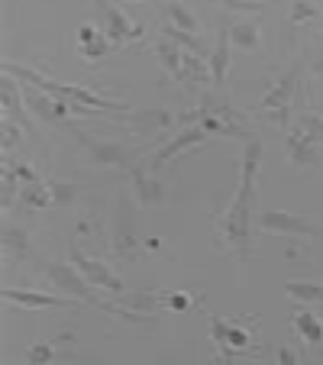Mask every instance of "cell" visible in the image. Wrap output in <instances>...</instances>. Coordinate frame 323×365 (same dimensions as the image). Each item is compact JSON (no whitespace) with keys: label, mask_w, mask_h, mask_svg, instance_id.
Segmentation results:
<instances>
[{"label":"cell","mask_w":323,"mask_h":365,"mask_svg":"<svg viewBox=\"0 0 323 365\" xmlns=\"http://www.w3.org/2000/svg\"><path fill=\"white\" fill-rule=\"evenodd\" d=\"M103 36H107L113 46H123V42L139 39V36H143V29H139L136 23H133L130 16L123 14V10L111 4V10L103 14Z\"/></svg>","instance_id":"cell-14"},{"label":"cell","mask_w":323,"mask_h":365,"mask_svg":"<svg viewBox=\"0 0 323 365\" xmlns=\"http://www.w3.org/2000/svg\"><path fill=\"white\" fill-rule=\"evenodd\" d=\"M46 94L52 97H65V101H78L84 107H94L97 113H130V103L123 101H111V97L97 94V91H88V88H78V84H58V81H46Z\"/></svg>","instance_id":"cell-7"},{"label":"cell","mask_w":323,"mask_h":365,"mask_svg":"<svg viewBox=\"0 0 323 365\" xmlns=\"http://www.w3.org/2000/svg\"><path fill=\"white\" fill-rule=\"evenodd\" d=\"M207 139H210V133H207L200 123L185 126V130L175 133V136L168 139L165 145H158V149L152 152V159H149V172H152V175H158L162 168L168 165V159H178V155H185L188 149H194V145H204Z\"/></svg>","instance_id":"cell-6"},{"label":"cell","mask_w":323,"mask_h":365,"mask_svg":"<svg viewBox=\"0 0 323 365\" xmlns=\"http://www.w3.org/2000/svg\"><path fill=\"white\" fill-rule=\"evenodd\" d=\"M75 39H78V46H88V42L101 39V29H97L94 23H81V26H78V33H75Z\"/></svg>","instance_id":"cell-35"},{"label":"cell","mask_w":323,"mask_h":365,"mask_svg":"<svg viewBox=\"0 0 323 365\" xmlns=\"http://www.w3.org/2000/svg\"><path fill=\"white\" fill-rule=\"evenodd\" d=\"M71 133H75V139L84 145V152H88V159L94 162V165L120 168V172H133V168L139 165V155H143L139 149H126V145H120V143L91 139L88 133H81V130H71Z\"/></svg>","instance_id":"cell-4"},{"label":"cell","mask_w":323,"mask_h":365,"mask_svg":"<svg viewBox=\"0 0 323 365\" xmlns=\"http://www.w3.org/2000/svg\"><path fill=\"white\" fill-rule=\"evenodd\" d=\"M301 78H304V65L301 62L291 65V68L265 91V97L255 103L252 110L255 113H272V117H275V123L288 130V107H291V101H294L297 88H301Z\"/></svg>","instance_id":"cell-3"},{"label":"cell","mask_w":323,"mask_h":365,"mask_svg":"<svg viewBox=\"0 0 323 365\" xmlns=\"http://www.w3.org/2000/svg\"><path fill=\"white\" fill-rule=\"evenodd\" d=\"M4 168H7V172H14V178L20 181V185H36V181H42L39 175H36V172H33V168H29V165H23V162L4 159Z\"/></svg>","instance_id":"cell-31"},{"label":"cell","mask_w":323,"mask_h":365,"mask_svg":"<svg viewBox=\"0 0 323 365\" xmlns=\"http://www.w3.org/2000/svg\"><path fill=\"white\" fill-rule=\"evenodd\" d=\"M68 252H71V262L78 265V272H81V275L88 278L94 288H103V291H111V294H120V291H126V288H123V278H120L113 269H107L101 259L88 255L81 246H78V242H71Z\"/></svg>","instance_id":"cell-8"},{"label":"cell","mask_w":323,"mask_h":365,"mask_svg":"<svg viewBox=\"0 0 323 365\" xmlns=\"http://www.w3.org/2000/svg\"><path fill=\"white\" fill-rule=\"evenodd\" d=\"M165 307L168 310H188L191 307V297L185 291H175V294H165Z\"/></svg>","instance_id":"cell-36"},{"label":"cell","mask_w":323,"mask_h":365,"mask_svg":"<svg viewBox=\"0 0 323 365\" xmlns=\"http://www.w3.org/2000/svg\"><path fill=\"white\" fill-rule=\"evenodd\" d=\"M291 327L301 336V343H310V346L323 343V320L317 314H310V310H294L291 314Z\"/></svg>","instance_id":"cell-19"},{"label":"cell","mask_w":323,"mask_h":365,"mask_svg":"<svg viewBox=\"0 0 323 365\" xmlns=\"http://www.w3.org/2000/svg\"><path fill=\"white\" fill-rule=\"evenodd\" d=\"M275 356H278V362H297V352L284 349V346H282V349H278V352H275Z\"/></svg>","instance_id":"cell-39"},{"label":"cell","mask_w":323,"mask_h":365,"mask_svg":"<svg viewBox=\"0 0 323 365\" xmlns=\"http://www.w3.org/2000/svg\"><path fill=\"white\" fill-rule=\"evenodd\" d=\"M120 4H133V0H120Z\"/></svg>","instance_id":"cell-40"},{"label":"cell","mask_w":323,"mask_h":365,"mask_svg":"<svg viewBox=\"0 0 323 365\" xmlns=\"http://www.w3.org/2000/svg\"><path fill=\"white\" fill-rule=\"evenodd\" d=\"M130 181H133V191H136V200L139 204H162L165 200V185L149 172V165H136L130 172Z\"/></svg>","instance_id":"cell-15"},{"label":"cell","mask_w":323,"mask_h":365,"mask_svg":"<svg viewBox=\"0 0 323 365\" xmlns=\"http://www.w3.org/2000/svg\"><path fill=\"white\" fill-rule=\"evenodd\" d=\"M233 42H230V26H220L217 33V42H213V52L207 56L210 62V78H213V88H227V78H230V62H233Z\"/></svg>","instance_id":"cell-12"},{"label":"cell","mask_w":323,"mask_h":365,"mask_svg":"<svg viewBox=\"0 0 323 365\" xmlns=\"http://www.w3.org/2000/svg\"><path fill=\"white\" fill-rule=\"evenodd\" d=\"M310 71H314V75H323V52L310 56Z\"/></svg>","instance_id":"cell-37"},{"label":"cell","mask_w":323,"mask_h":365,"mask_svg":"<svg viewBox=\"0 0 323 365\" xmlns=\"http://www.w3.org/2000/svg\"><path fill=\"white\" fill-rule=\"evenodd\" d=\"M78 52H81V58H84V62H101L103 56H111V52H113V42L101 33V39L88 42V46H78Z\"/></svg>","instance_id":"cell-29"},{"label":"cell","mask_w":323,"mask_h":365,"mask_svg":"<svg viewBox=\"0 0 323 365\" xmlns=\"http://www.w3.org/2000/svg\"><path fill=\"white\" fill-rule=\"evenodd\" d=\"M4 294V301L7 304H16V307H23V310H46V307H71V304H81V301H75V297H68V294H42V291H16V288H4L0 291Z\"/></svg>","instance_id":"cell-11"},{"label":"cell","mask_w":323,"mask_h":365,"mask_svg":"<svg viewBox=\"0 0 323 365\" xmlns=\"http://www.w3.org/2000/svg\"><path fill=\"white\" fill-rule=\"evenodd\" d=\"M262 139H246L242 149V162H240V185H236L230 204L223 207V214L217 217V233L223 236L227 249L249 262L255 252L252 246V207H255V187H259V172H262Z\"/></svg>","instance_id":"cell-1"},{"label":"cell","mask_w":323,"mask_h":365,"mask_svg":"<svg viewBox=\"0 0 323 365\" xmlns=\"http://www.w3.org/2000/svg\"><path fill=\"white\" fill-rule=\"evenodd\" d=\"M126 126L136 136H155L175 126V113L168 107H145V110H130L126 113Z\"/></svg>","instance_id":"cell-10"},{"label":"cell","mask_w":323,"mask_h":365,"mask_svg":"<svg viewBox=\"0 0 323 365\" xmlns=\"http://www.w3.org/2000/svg\"><path fill=\"white\" fill-rule=\"evenodd\" d=\"M317 14H320V10H317L314 0H294L288 10V26L297 29V26H304V23H314Z\"/></svg>","instance_id":"cell-26"},{"label":"cell","mask_w":323,"mask_h":365,"mask_svg":"<svg viewBox=\"0 0 323 365\" xmlns=\"http://www.w3.org/2000/svg\"><path fill=\"white\" fill-rule=\"evenodd\" d=\"M162 36L172 39V42H178L185 52H194V56L200 52V56H204V42L198 39V33H188V29H178L175 23H165V26H162Z\"/></svg>","instance_id":"cell-24"},{"label":"cell","mask_w":323,"mask_h":365,"mask_svg":"<svg viewBox=\"0 0 323 365\" xmlns=\"http://www.w3.org/2000/svg\"><path fill=\"white\" fill-rule=\"evenodd\" d=\"M230 42H233V48L252 52V48H259V42H262V29L255 26V23H249V20L230 23Z\"/></svg>","instance_id":"cell-21"},{"label":"cell","mask_w":323,"mask_h":365,"mask_svg":"<svg viewBox=\"0 0 323 365\" xmlns=\"http://www.w3.org/2000/svg\"><path fill=\"white\" fill-rule=\"evenodd\" d=\"M297 133H304V136H310L314 143L323 145V113L304 110L301 117H297Z\"/></svg>","instance_id":"cell-27"},{"label":"cell","mask_w":323,"mask_h":365,"mask_svg":"<svg viewBox=\"0 0 323 365\" xmlns=\"http://www.w3.org/2000/svg\"><path fill=\"white\" fill-rule=\"evenodd\" d=\"M20 126L23 123H14L10 117H4V139H0V149H4V155H7V152L16 145V139H20Z\"/></svg>","instance_id":"cell-32"},{"label":"cell","mask_w":323,"mask_h":365,"mask_svg":"<svg viewBox=\"0 0 323 365\" xmlns=\"http://www.w3.org/2000/svg\"><path fill=\"white\" fill-rule=\"evenodd\" d=\"M4 252L14 255V259H26L29 255V233L26 230L7 223V227H4Z\"/></svg>","instance_id":"cell-23"},{"label":"cell","mask_w":323,"mask_h":365,"mask_svg":"<svg viewBox=\"0 0 323 365\" xmlns=\"http://www.w3.org/2000/svg\"><path fill=\"white\" fill-rule=\"evenodd\" d=\"M136 204L139 200H130V197H120L117 200V227H113V249L126 259H133L136 252Z\"/></svg>","instance_id":"cell-9"},{"label":"cell","mask_w":323,"mask_h":365,"mask_svg":"<svg viewBox=\"0 0 323 365\" xmlns=\"http://www.w3.org/2000/svg\"><path fill=\"white\" fill-rule=\"evenodd\" d=\"M227 327H230V320H223L220 314H210V339L217 346L227 343Z\"/></svg>","instance_id":"cell-33"},{"label":"cell","mask_w":323,"mask_h":365,"mask_svg":"<svg viewBox=\"0 0 323 365\" xmlns=\"http://www.w3.org/2000/svg\"><path fill=\"white\" fill-rule=\"evenodd\" d=\"M20 200L23 207H29V210H48V207H56V200H52V187H48V181H36V185H23L20 187Z\"/></svg>","instance_id":"cell-20"},{"label":"cell","mask_w":323,"mask_h":365,"mask_svg":"<svg viewBox=\"0 0 323 365\" xmlns=\"http://www.w3.org/2000/svg\"><path fill=\"white\" fill-rule=\"evenodd\" d=\"M217 4H223L227 10H240V14H262L259 0H217Z\"/></svg>","instance_id":"cell-34"},{"label":"cell","mask_w":323,"mask_h":365,"mask_svg":"<svg viewBox=\"0 0 323 365\" xmlns=\"http://www.w3.org/2000/svg\"><path fill=\"white\" fill-rule=\"evenodd\" d=\"M152 52H155L158 65H162V71H165L168 78H175V81H181V78H185V48H181L178 42L165 39V36H158L155 46H152Z\"/></svg>","instance_id":"cell-17"},{"label":"cell","mask_w":323,"mask_h":365,"mask_svg":"<svg viewBox=\"0 0 323 365\" xmlns=\"http://www.w3.org/2000/svg\"><path fill=\"white\" fill-rule=\"evenodd\" d=\"M113 297H117V307L133 310V314H139L145 320H152L158 310L165 307V294L162 291H120Z\"/></svg>","instance_id":"cell-13"},{"label":"cell","mask_w":323,"mask_h":365,"mask_svg":"<svg viewBox=\"0 0 323 365\" xmlns=\"http://www.w3.org/2000/svg\"><path fill=\"white\" fill-rule=\"evenodd\" d=\"M259 227L265 233H278V236H294V240H314V236H323V227L307 217L294 214V210H262L259 214Z\"/></svg>","instance_id":"cell-5"},{"label":"cell","mask_w":323,"mask_h":365,"mask_svg":"<svg viewBox=\"0 0 323 365\" xmlns=\"http://www.w3.org/2000/svg\"><path fill=\"white\" fill-rule=\"evenodd\" d=\"M165 16H168V20H172L178 29H188V33H198V29H200L198 16H194L191 10L181 4V0H172V4H168V7H165Z\"/></svg>","instance_id":"cell-25"},{"label":"cell","mask_w":323,"mask_h":365,"mask_svg":"<svg viewBox=\"0 0 323 365\" xmlns=\"http://www.w3.org/2000/svg\"><path fill=\"white\" fill-rule=\"evenodd\" d=\"M46 278L52 282V288H56V291H62V294H68V297H75V301H81L84 307L107 310V314H113V317H117V304L101 301V297L94 294V284H91L88 278L78 272V265L48 262V265H46Z\"/></svg>","instance_id":"cell-2"},{"label":"cell","mask_w":323,"mask_h":365,"mask_svg":"<svg viewBox=\"0 0 323 365\" xmlns=\"http://www.w3.org/2000/svg\"><path fill=\"white\" fill-rule=\"evenodd\" d=\"M91 7H94V10H97V16L103 20V14L111 10V0H91Z\"/></svg>","instance_id":"cell-38"},{"label":"cell","mask_w":323,"mask_h":365,"mask_svg":"<svg viewBox=\"0 0 323 365\" xmlns=\"http://www.w3.org/2000/svg\"><path fill=\"white\" fill-rule=\"evenodd\" d=\"M0 103H4V113H14L16 123H23V130H33L26 120V101H23V84L16 88V78L4 75V84H0Z\"/></svg>","instance_id":"cell-18"},{"label":"cell","mask_w":323,"mask_h":365,"mask_svg":"<svg viewBox=\"0 0 323 365\" xmlns=\"http://www.w3.org/2000/svg\"><path fill=\"white\" fill-rule=\"evenodd\" d=\"M284 294L294 297V301H301V304H320L323 301V284L304 282V278H291V282H284Z\"/></svg>","instance_id":"cell-22"},{"label":"cell","mask_w":323,"mask_h":365,"mask_svg":"<svg viewBox=\"0 0 323 365\" xmlns=\"http://www.w3.org/2000/svg\"><path fill=\"white\" fill-rule=\"evenodd\" d=\"M284 152H288V162L297 168H310L320 162V143H314L304 133H288V143H284Z\"/></svg>","instance_id":"cell-16"},{"label":"cell","mask_w":323,"mask_h":365,"mask_svg":"<svg viewBox=\"0 0 323 365\" xmlns=\"http://www.w3.org/2000/svg\"><path fill=\"white\" fill-rule=\"evenodd\" d=\"M48 187H52V200H56V207H65L78 197V185H68V181H48Z\"/></svg>","instance_id":"cell-30"},{"label":"cell","mask_w":323,"mask_h":365,"mask_svg":"<svg viewBox=\"0 0 323 365\" xmlns=\"http://www.w3.org/2000/svg\"><path fill=\"white\" fill-rule=\"evenodd\" d=\"M52 359H56V343H48V339H39V343H33L23 352V362H29V365H46Z\"/></svg>","instance_id":"cell-28"}]
</instances>
